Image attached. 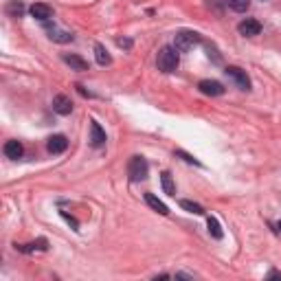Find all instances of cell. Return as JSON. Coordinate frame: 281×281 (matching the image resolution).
Here are the masks:
<instances>
[{
  "label": "cell",
  "mask_w": 281,
  "mask_h": 281,
  "mask_svg": "<svg viewBox=\"0 0 281 281\" xmlns=\"http://www.w3.org/2000/svg\"><path fill=\"white\" fill-rule=\"evenodd\" d=\"M178 51L176 46H163L161 51H158V57H156V64H158V70H163V73H174L178 68Z\"/></svg>",
  "instance_id": "cell-1"
},
{
  "label": "cell",
  "mask_w": 281,
  "mask_h": 281,
  "mask_svg": "<svg viewBox=\"0 0 281 281\" xmlns=\"http://www.w3.org/2000/svg\"><path fill=\"white\" fill-rule=\"evenodd\" d=\"M200 35L196 33V31H178L176 37H174V46L176 51H180V53H187V51H191L194 46L200 44Z\"/></svg>",
  "instance_id": "cell-2"
},
{
  "label": "cell",
  "mask_w": 281,
  "mask_h": 281,
  "mask_svg": "<svg viewBox=\"0 0 281 281\" xmlns=\"http://www.w3.org/2000/svg\"><path fill=\"white\" fill-rule=\"evenodd\" d=\"M147 171H149V167H147V161H145L143 156H132V158H130L128 176H130V180H132V182L145 180V178H147Z\"/></svg>",
  "instance_id": "cell-3"
},
{
  "label": "cell",
  "mask_w": 281,
  "mask_h": 281,
  "mask_svg": "<svg viewBox=\"0 0 281 281\" xmlns=\"http://www.w3.org/2000/svg\"><path fill=\"white\" fill-rule=\"evenodd\" d=\"M226 75L242 88V90H251V79H248L246 70H242L240 66H226Z\"/></svg>",
  "instance_id": "cell-4"
},
{
  "label": "cell",
  "mask_w": 281,
  "mask_h": 281,
  "mask_svg": "<svg viewBox=\"0 0 281 281\" xmlns=\"http://www.w3.org/2000/svg\"><path fill=\"white\" fill-rule=\"evenodd\" d=\"M198 90L202 92V95H207V97L224 95V86L220 82H215V79H202V82L198 84Z\"/></svg>",
  "instance_id": "cell-5"
},
{
  "label": "cell",
  "mask_w": 281,
  "mask_h": 281,
  "mask_svg": "<svg viewBox=\"0 0 281 281\" xmlns=\"http://www.w3.org/2000/svg\"><path fill=\"white\" fill-rule=\"evenodd\" d=\"M237 31H240V35H244V37H253V35L261 33V25L257 20H253V18H246V20H242L240 25H237Z\"/></svg>",
  "instance_id": "cell-6"
},
{
  "label": "cell",
  "mask_w": 281,
  "mask_h": 281,
  "mask_svg": "<svg viewBox=\"0 0 281 281\" xmlns=\"http://www.w3.org/2000/svg\"><path fill=\"white\" fill-rule=\"evenodd\" d=\"M68 147V139L64 137V134H55V137L49 139V143H46V149H49L51 154H64Z\"/></svg>",
  "instance_id": "cell-7"
},
{
  "label": "cell",
  "mask_w": 281,
  "mask_h": 281,
  "mask_svg": "<svg viewBox=\"0 0 281 281\" xmlns=\"http://www.w3.org/2000/svg\"><path fill=\"white\" fill-rule=\"evenodd\" d=\"M29 11H31V16H33L35 20H40V22H49L51 18H53V9H51L49 4H44V2H35Z\"/></svg>",
  "instance_id": "cell-8"
},
{
  "label": "cell",
  "mask_w": 281,
  "mask_h": 281,
  "mask_svg": "<svg viewBox=\"0 0 281 281\" xmlns=\"http://www.w3.org/2000/svg\"><path fill=\"white\" fill-rule=\"evenodd\" d=\"M90 145L92 147H104L106 145V132L97 121H90Z\"/></svg>",
  "instance_id": "cell-9"
},
{
  "label": "cell",
  "mask_w": 281,
  "mask_h": 281,
  "mask_svg": "<svg viewBox=\"0 0 281 281\" xmlns=\"http://www.w3.org/2000/svg\"><path fill=\"white\" fill-rule=\"evenodd\" d=\"M4 156L11 158V161H18V158H22V154H25V147H22L20 140H7L2 147Z\"/></svg>",
  "instance_id": "cell-10"
},
{
  "label": "cell",
  "mask_w": 281,
  "mask_h": 281,
  "mask_svg": "<svg viewBox=\"0 0 281 281\" xmlns=\"http://www.w3.org/2000/svg\"><path fill=\"white\" fill-rule=\"evenodd\" d=\"M53 110L57 112V114L66 116V114H70V110H73V101H70L66 95H55V99H53Z\"/></svg>",
  "instance_id": "cell-11"
},
{
  "label": "cell",
  "mask_w": 281,
  "mask_h": 281,
  "mask_svg": "<svg viewBox=\"0 0 281 281\" xmlns=\"http://www.w3.org/2000/svg\"><path fill=\"white\" fill-rule=\"evenodd\" d=\"M62 59L68 64L73 70H79V73H84V70H88V62L84 57H79V55H62Z\"/></svg>",
  "instance_id": "cell-12"
},
{
  "label": "cell",
  "mask_w": 281,
  "mask_h": 281,
  "mask_svg": "<svg viewBox=\"0 0 281 281\" xmlns=\"http://www.w3.org/2000/svg\"><path fill=\"white\" fill-rule=\"evenodd\" d=\"M49 37H51L53 42H57V44H68V42L73 40V35H70L68 31L55 29V25H53V27H49Z\"/></svg>",
  "instance_id": "cell-13"
},
{
  "label": "cell",
  "mask_w": 281,
  "mask_h": 281,
  "mask_svg": "<svg viewBox=\"0 0 281 281\" xmlns=\"http://www.w3.org/2000/svg\"><path fill=\"white\" fill-rule=\"evenodd\" d=\"M145 202H147L149 207H152L154 211H156V213H161V215H167V213H169V209H167V204H165V202H161V200H158L154 194H145Z\"/></svg>",
  "instance_id": "cell-14"
},
{
  "label": "cell",
  "mask_w": 281,
  "mask_h": 281,
  "mask_svg": "<svg viewBox=\"0 0 281 281\" xmlns=\"http://www.w3.org/2000/svg\"><path fill=\"white\" fill-rule=\"evenodd\" d=\"M95 57H97V64H99V66H108V64H112V57H110V53L106 51L104 44H95Z\"/></svg>",
  "instance_id": "cell-15"
},
{
  "label": "cell",
  "mask_w": 281,
  "mask_h": 281,
  "mask_svg": "<svg viewBox=\"0 0 281 281\" xmlns=\"http://www.w3.org/2000/svg\"><path fill=\"white\" fill-rule=\"evenodd\" d=\"M4 11H7L11 18H20L22 13H25V4H22L20 0H9L7 7H4Z\"/></svg>",
  "instance_id": "cell-16"
},
{
  "label": "cell",
  "mask_w": 281,
  "mask_h": 281,
  "mask_svg": "<svg viewBox=\"0 0 281 281\" xmlns=\"http://www.w3.org/2000/svg\"><path fill=\"white\" fill-rule=\"evenodd\" d=\"M161 185H163V191H165L167 196H176V185H174V180H171L169 171H163L161 174Z\"/></svg>",
  "instance_id": "cell-17"
},
{
  "label": "cell",
  "mask_w": 281,
  "mask_h": 281,
  "mask_svg": "<svg viewBox=\"0 0 281 281\" xmlns=\"http://www.w3.org/2000/svg\"><path fill=\"white\" fill-rule=\"evenodd\" d=\"M207 226H209V233H211V237H215V240H222L224 237V233H222V226H220V222L211 215V218L207 220Z\"/></svg>",
  "instance_id": "cell-18"
},
{
  "label": "cell",
  "mask_w": 281,
  "mask_h": 281,
  "mask_svg": "<svg viewBox=\"0 0 281 281\" xmlns=\"http://www.w3.org/2000/svg\"><path fill=\"white\" fill-rule=\"evenodd\" d=\"M18 251H22V253H33L35 248H40V251H46L49 248V242L46 240H37V242H33V244H22V246H16Z\"/></svg>",
  "instance_id": "cell-19"
},
{
  "label": "cell",
  "mask_w": 281,
  "mask_h": 281,
  "mask_svg": "<svg viewBox=\"0 0 281 281\" xmlns=\"http://www.w3.org/2000/svg\"><path fill=\"white\" fill-rule=\"evenodd\" d=\"M226 4L237 13H244L248 7H251V0H226Z\"/></svg>",
  "instance_id": "cell-20"
},
{
  "label": "cell",
  "mask_w": 281,
  "mask_h": 281,
  "mask_svg": "<svg viewBox=\"0 0 281 281\" xmlns=\"http://www.w3.org/2000/svg\"><path fill=\"white\" fill-rule=\"evenodd\" d=\"M180 207L185 211H189V213H196V215H202L204 209L200 207L198 202H191V200H180Z\"/></svg>",
  "instance_id": "cell-21"
},
{
  "label": "cell",
  "mask_w": 281,
  "mask_h": 281,
  "mask_svg": "<svg viewBox=\"0 0 281 281\" xmlns=\"http://www.w3.org/2000/svg\"><path fill=\"white\" fill-rule=\"evenodd\" d=\"M176 156H180V158H182V161L191 163V165H200V161H196V158H194V156H189V154H187V152H182V149H178V152H176Z\"/></svg>",
  "instance_id": "cell-22"
},
{
  "label": "cell",
  "mask_w": 281,
  "mask_h": 281,
  "mask_svg": "<svg viewBox=\"0 0 281 281\" xmlns=\"http://www.w3.org/2000/svg\"><path fill=\"white\" fill-rule=\"evenodd\" d=\"M62 218L64 220H66V222L70 224V226H73L75 228V231H79V224H77V220H75V218H70V215L66 213V211H62Z\"/></svg>",
  "instance_id": "cell-23"
},
{
  "label": "cell",
  "mask_w": 281,
  "mask_h": 281,
  "mask_svg": "<svg viewBox=\"0 0 281 281\" xmlns=\"http://www.w3.org/2000/svg\"><path fill=\"white\" fill-rule=\"evenodd\" d=\"M116 44H119L121 49H132V40H128V37H119Z\"/></svg>",
  "instance_id": "cell-24"
},
{
  "label": "cell",
  "mask_w": 281,
  "mask_h": 281,
  "mask_svg": "<svg viewBox=\"0 0 281 281\" xmlns=\"http://www.w3.org/2000/svg\"><path fill=\"white\" fill-rule=\"evenodd\" d=\"M176 279H194V275H189V273H176Z\"/></svg>",
  "instance_id": "cell-25"
},
{
  "label": "cell",
  "mask_w": 281,
  "mask_h": 281,
  "mask_svg": "<svg viewBox=\"0 0 281 281\" xmlns=\"http://www.w3.org/2000/svg\"><path fill=\"white\" fill-rule=\"evenodd\" d=\"M268 279H281V273H279V270H270V273H268Z\"/></svg>",
  "instance_id": "cell-26"
},
{
  "label": "cell",
  "mask_w": 281,
  "mask_h": 281,
  "mask_svg": "<svg viewBox=\"0 0 281 281\" xmlns=\"http://www.w3.org/2000/svg\"><path fill=\"white\" fill-rule=\"evenodd\" d=\"M277 226H279V231H281V220H279V222H277Z\"/></svg>",
  "instance_id": "cell-27"
}]
</instances>
